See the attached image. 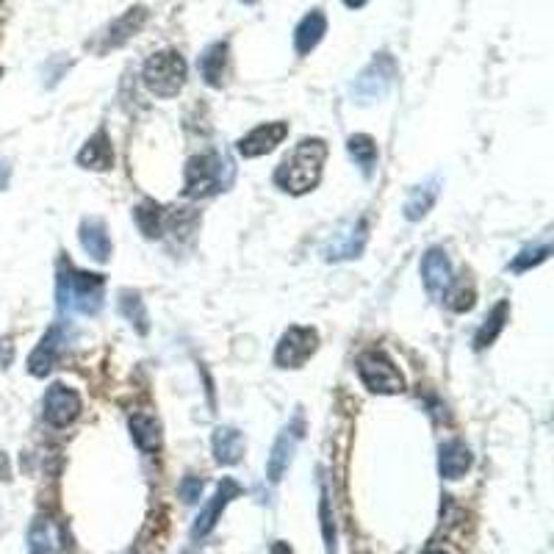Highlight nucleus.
I'll list each match as a JSON object with an SVG mask.
<instances>
[{
    "label": "nucleus",
    "instance_id": "obj_20",
    "mask_svg": "<svg viewBox=\"0 0 554 554\" xmlns=\"http://www.w3.org/2000/svg\"><path fill=\"white\" fill-rule=\"evenodd\" d=\"M471 463H474V458H471V449L463 441H446L444 446H441V458H438V471H441V477L444 480H460L466 471L471 469Z\"/></svg>",
    "mask_w": 554,
    "mask_h": 554
},
{
    "label": "nucleus",
    "instance_id": "obj_19",
    "mask_svg": "<svg viewBox=\"0 0 554 554\" xmlns=\"http://www.w3.org/2000/svg\"><path fill=\"white\" fill-rule=\"evenodd\" d=\"M327 34V17L319 9L308 12L302 17L297 28H294V50L297 56H308L311 50H316V45L325 39Z\"/></svg>",
    "mask_w": 554,
    "mask_h": 554
},
{
    "label": "nucleus",
    "instance_id": "obj_34",
    "mask_svg": "<svg viewBox=\"0 0 554 554\" xmlns=\"http://www.w3.org/2000/svg\"><path fill=\"white\" fill-rule=\"evenodd\" d=\"M269 554H291V546H289V543L277 541L275 546H272V552H269Z\"/></svg>",
    "mask_w": 554,
    "mask_h": 554
},
{
    "label": "nucleus",
    "instance_id": "obj_8",
    "mask_svg": "<svg viewBox=\"0 0 554 554\" xmlns=\"http://www.w3.org/2000/svg\"><path fill=\"white\" fill-rule=\"evenodd\" d=\"M366 239H369V228H366V219H347L341 222L333 236L327 239L325 250V261H352L363 253L366 247Z\"/></svg>",
    "mask_w": 554,
    "mask_h": 554
},
{
    "label": "nucleus",
    "instance_id": "obj_9",
    "mask_svg": "<svg viewBox=\"0 0 554 554\" xmlns=\"http://www.w3.org/2000/svg\"><path fill=\"white\" fill-rule=\"evenodd\" d=\"M42 416L56 430L70 427L81 416V397H78V391L64 386V383H53L45 391V399H42Z\"/></svg>",
    "mask_w": 554,
    "mask_h": 554
},
{
    "label": "nucleus",
    "instance_id": "obj_11",
    "mask_svg": "<svg viewBox=\"0 0 554 554\" xmlns=\"http://www.w3.org/2000/svg\"><path fill=\"white\" fill-rule=\"evenodd\" d=\"M239 496H241V485L233 480V477H225V480L219 482L217 491H214V496H211V502L203 507V513H200L197 521H194V527H192L194 541L208 538V535L214 532V527H217L219 516L225 513V507H228L233 499H239Z\"/></svg>",
    "mask_w": 554,
    "mask_h": 554
},
{
    "label": "nucleus",
    "instance_id": "obj_33",
    "mask_svg": "<svg viewBox=\"0 0 554 554\" xmlns=\"http://www.w3.org/2000/svg\"><path fill=\"white\" fill-rule=\"evenodd\" d=\"M9 178H12V167H9V161L0 158V192L9 186Z\"/></svg>",
    "mask_w": 554,
    "mask_h": 554
},
{
    "label": "nucleus",
    "instance_id": "obj_1",
    "mask_svg": "<svg viewBox=\"0 0 554 554\" xmlns=\"http://www.w3.org/2000/svg\"><path fill=\"white\" fill-rule=\"evenodd\" d=\"M103 297H106V277L75 269L70 261H61L59 277H56V302L61 314H100Z\"/></svg>",
    "mask_w": 554,
    "mask_h": 554
},
{
    "label": "nucleus",
    "instance_id": "obj_23",
    "mask_svg": "<svg viewBox=\"0 0 554 554\" xmlns=\"http://www.w3.org/2000/svg\"><path fill=\"white\" fill-rule=\"evenodd\" d=\"M211 444L219 466H236L244 458V435L236 427H217Z\"/></svg>",
    "mask_w": 554,
    "mask_h": 554
},
{
    "label": "nucleus",
    "instance_id": "obj_15",
    "mask_svg": "<svg viewBox=\"0 0 554 554\" xmlns=\"http://www.w3.org/2000/svg\"><path fill=\"white\" fill-rule=\"evenodd\" d=\"M61 347H64V330L59 325H53L34 347V352L28 355V372L34 377H45V374L53 372L56 363H59Z\"/></svg>",
    "mask_w": 554,
    "mask_h": 554
},
{
    "label": "nucleus",
    "instance_id": "obj_28",
    "mask_svg": "<svg viewBox=\"0 0 554 554\" xmlns=\"http://www.w3.org/2000/svg\"><path fill=\"white\" fill-rule=\"evenodd\" d=\"M347 150H350L352 161L369 178L374 167H377V142H374L372 136H366V133H355V136H350V142H347Z\"/></svg>",
    "mask_w": 554,
    "mask_h": 554
},
{
    "label": "nucleus",
    "instance_id": "obj_26",
    "mask_svg": "<svg viewBox=\"0 0 554 554\" xmlns=\"http://www.w3.org/2000/svg\"><path fill=\"white\" fill-rule=\"evenodd\" d=\"M507 319H510V302L507 300L496 302L494 311L485 316V322H482L480 330H477V336H474V350H485V347H491L496 338H499V333L505 330Z\"/></svg>",
    "mask_w": 554,
    "mask_h": 554
},
{
    "label": "nucleus",
    "instance_id": "obj_24",
    "mask_svg": "<svg viewBox=\"0 0 554 554\" xmlns=\"http://www.w3.org/2000/svg\"><path fill=\"white\" fill-rule=\"evenodd\" d=\"M131 438L133 444L139 446V452H145V455H153L161 449V424L150 416V413H136L131 416Z\"/></svg>",
    "mask_w": 554,
    "mask_h": 554
},
{
    "label": "nucleus",
    "instance_id": "obj_10",
    "mask_svg": "<svg viewBox=\"0 0 554 554\" xmlns=\"http://www.w3.org/2000/svg\"><path fill=\"white\" fill-rule=\"evenodd\" d=\"M302 435H305V422H302V416L297 413L294 422L286 424L283 433L277 435L275 446H272V452H269V460H266V477H269V482L283 480V474L289 471L291 458H294V452H297V444L302 441Z\"/></svg>",
    "mask_w": 554,
    "mask_h": 554
},
{
    "label": "nucleus",
    "instance_id": "obj_18",
    "mask_svg": "<svg viewBox=\"0 0 554 554\" xmlns=\"http://www.w3.org/2000/svg\"><path fill=\"white\" fill-rule=\"evenodd\" d=\"M81 247L86 253L95 258L97 264H106L111 258V239L109 230H106V222L100 217H86L81 222Z\"/></svg>",
    "mask_w": 554,
    "mask_h": 554
},
{
    "label": "nucleus",
    "instance_id": "obj_32",
    "mask_svg": "<svg viewBox=\"0 0 554 554\" xmlns=\"http://www.w3.org/2000/svg\"><path fill=\"white\" fill-rule=\"evenodd\" d=\"M203 488H205V482L200 480V477L189 474V477H183L181 485H178V494H181V499L186 502V505H194V502H200Z\"/></svg>",
    "mask_w": 554,
    "mask_h": 554
},
{
    "label": "nucleus",
    "instance_id": "obj_6",
    "mask_svg": "<svg viewBox=\"0 0 554 554\" xmlns=\"http://www.w3.org/2000/svg\"><path fill=\"white\" fill-rule=\"evenodd\" d=\"M358 374H361V383L372 394H402L405 391V377L397 369V363L388 358L383 350H369L358 358Z\"/></svg>",
    "mask_w": 554,
    "mask_h": 554
},
{
    "label": "nucleus",
    "instance_id": "obj_27",
    "mask_svg": "<svg viewBox=\"0 0 554 554\" xmlns=\"http://www.w3.org/2000/svg\"><path fill=\"white\" fill-rule=\"evenodd\" d=\"M120 314L136 327V333H139V336H147V333H150V316H147L145 300H142L136 291L131 289L120 291Z\"/></svg>",
    "mask_w": 554,
    "mask_h": 554
},
{
    "label": "nucleus",
    "instance_id": "obj_5",
    "mask_svg": "<svg viewBox=\"0 0 554 554\" xmlns=\"http://www.w3.org/2000/svg\"><path fill=\"white\" fill-rule=\"evenodd\" d=\"M397 81V61L391 53H377L366 67H363L358 78L352 81V97L369 106V103H377L391 92V86Z\"/></svg>",
    "mask_w": 554,
    "mask_h": 554
},
{
    "label": "nucleus",
    "instance_id": "obj_25",
    "mask_svg": "<svg viewBox=\"0 0 554 554\" xmlns=\"http://www.w3.org/2000/svg\"><path fill=\"white\" fill-rule=\"evenodd\" d=\"M133 219H136L139 230L145 233V239H161L169 225V214L161 205L153 203V200H145V203L139 205L133 211Z\"/></svg>",
    "mask_w": 554,
    "mask_h": 554
},
{
    "label": "nucleus",
    "instance_id": "obj_22",
    "mask_svg": "<svg viewBox=\"0 0 554 554\" xmlns=\"http://www.w3.org/2000/svg\"><path fill=\"white\" fill-rule=\"evenodd\" d=\"M438 192H441V181L438 178H430V181L413 186L405 200V219L410 222H419L422 217H427L433 211L435 200H438Z\"/></svg>",
    "mask_w": 554,
    "mask_h": 554
},
{
    "label": "nucleus",
    "instance_id": "obj_13",
    "mask_svg": "<svg viewBox=\"0 0 554 554\" xmlns=\"http://www.w3.org/2000/svg\"><path fill=\"white\" fill-rule=\"evenodd\" d=\"M422 280L424 289L433 300H444V294L452 286V264H449V255L441 247H433V250L424 253Z\"/></svg>",
    "mask_w": 554,
    "mask_h": 554
},
{
    "label": "nucleus",
    "instance_id": "obj_2",
    "mask_svg": "<svg viewBox=\"0 0 554 554\" xmlns=\"http://www.w3.org/2000/svg\"><path fill=\"white\" fill-rule=\"evenodd\" d=\"M327 153L330 150H327L325 139H302L275 169V186L289 194L314 192L322 181Z\"/></svg>",
    "mask_w": 554,
    "mask_h": 554
},
{
    "label": "nucleus",
    "instance_id": "obj_31",
    "mask_svg": "<svg viewBox=\"0 0 554 554\" xmlns=\"http://www.w3.org/2000/svg\"><path fill=\"white\" fill-rule=\"evenodd\" d=\"M319 516H322V535H325L327 554H336V527H333V516H330V496L322 485V502H319Z\"/></svg>",
    "mask_w": 554,
    "mask_h": 554
},
{
    "label": "nucleus",
    "instance_id": "obj_12",
    "mask_svg": "<svg viewBox=\"0 0 554 554\" xmlns=\"http://www.w3.org/2000/svg\"><path fill=\"white\" fill-rule=\"evenodd\" d=\"M286 136H289V122H264V125L253 128L247 136H241L239 142H236V150L244 158L266 156L277 145H283Z\"/></svg>",
    "mask_w": 554,
    "mask_h": 554
},
{
    "label": "nucleus",
    "instance_id": "obj_35",
    "mask_svg": "<svg viewBox=\"0 0 554 554\" xmlns=\"http://www.w3.org/2000/svg\"><path fill=\"white\" fill-rule=\"evenodd\" d=\"M366 3H369V0H344V6H347V9H363Z\"/></svg>",
    "mask_w": 554,
    "mask_h": 554
},
{
    "label": "nucleus",
    "instance_id": "obj_16",
    "mask_svg": "<svg viewBox=\"0 0 554 554\" xmlns=\"http://www.w3.org/2000/svg\"><path fill=\"white\" fill-rule=\"evenodd\" d=\"M228 61H230V48L228 42H214L200 53L197 59V70L203 75V81L214 89H222L225 86V78H228Z\"/></svg>",
    "mask_w": 554,
    "mask_h": 554
},
{
    "label": "nucleus",
    "instance_id": "obj_29",
    "mask_svg": "<svg viewBox=\"0 0 554 554\" xmlns=\"http://www.w3.org/2000/svg\"><path fill=\"white\" fill-rule=\"evenodd\" d=\"M446 305L452 308V311H458V314H466L474 308V302H477V291L474 286H466V280H452V286L444 294Z\"/></svg>",
    "mask_w": 554,
    "mask_h": 554
},
{
    "label": "nucleus",
    "instance_id": "obj_17",
    "mask_svg": "<svg viewBox=\"0 0 554 554\" xmlns=\"http://www.w3.org/2000/svg\"><path fill=\"white\" fill-rule=\"evenodd\" d=\"M28 543H31L34 554H61V549L67 546L64 543V527L53 518H37L31 524V532H28Z\"/></svg>",
    "mask_w": 554,
    "mask_h": 554
},
{
    "label": "nucleus",
    "instance_id": "obj_37",
    "mask_svg": "<svg viewBox=\"0 0 554 554\" xmlns=\"http://www.w3.org/2000/svg\"><path fill=\"white\" fill-rule=\"evenodd\" d=\"M427 554H446V552H441V549H433V552H427Z\"/></svg>",
    "mask_w": 554,
    "mask_h": 554
},
{
    "label": "nucleus",
    "instance_id": "obj_3",
    "mask_svg": "<svg viewBox=\"0 0 554 554\" xmlns=\"http://www.w3.org/2000/svg\"><path fill=\"white\" fill-rule=\"evenodd\" d=\"M233 183V164L222 153H203L189 158L183 172L186 197H214Z\"/></svg>",
    "mask_w": 554,
    "mask_h": 554
},
{
    "label": "nucleus",
    "instance_id": "obj_21",
    "mask_svg": "<svg viewBox=\"0 0 554 554\" xmlns=\"http://www.w3.org/2000/svg\"><path fill=\"white\" fill-rule=\"evenodd\" d=\"M78 164L84 169H95V172H106L114 164V150H111V139L109 133L100 131L81 147V153H78Z\"/></svg>",
    "mask_w": 554,
    "mask_h": 554
},
{
    "label": "nucleus",
    "instance_id": "obj_7",
    "mask_svg": "<svg viewBox=\"0 0 554 554\" xmlns=\"http://www.w3.org/2000/svg\"><path fill=\"white\" fill-rule=\"evenodd\" d=\"M316 347H319V333L314 327H289L275 350V366L280 369H302L305 363L314 358Z\"/></svg>",
    "mask_w": 554,
    "mask_h": 554
},
{
    "label": "nucleus",
    "instance_id": "obj_4",
    "mask_svg": "<svg viewBox=\"0 0 554 554\" xmlns=\"http://www.w3.org/2000/svg\"><path fill=\"white\" fill-rule=\"evenodd\" d=\"M142 81L156 97H175L186 84V61L178 50H161L145 61Z\"/></svg>",
    "mask_w": 554,
    "mask_h": 554
},
{
    "label": "nucleus",
    "instance_id": "obj_36",
    "mask_svg": "<svg viewBox=\"0 0 554 554\" xmlns=\"http://www.w3.org/2000/svg\"><path fill=\"white\" fill-rule=\"evenodd\" d=\"M241 3H247V6H253V3H258V0H241Z\"/></svg>",
    "mask_w": 554,
    "mask_h": 554
},
{
    "label": "nucleus",
    "instance_id": "obj_30",
    "mask_svg": "<svg viewBox=\"0 0 554 554\" xmlns=\"http://www.w3.org/2000/svg\"><path fill=\"white\" fill-rule=\"evenodd\" d=\"M549 255H552V241L546 239L543 244H532V247H527V250H521V255H518L513 264H510V269H513V272H527V269H532V266L543 264Z\"/></svg>",
    "mask_w": 554,
    "mask_h": 554
},
{
    "label": "nucleus",
    "instance_id": "obj_14",
    "mask_svg": "<svg viewBox=\"0 0 554 554\" xmlns=\"http://www.w3.org/2000/svg\"><path fill=\"white\" fill-rule=\"evenodd\" d=\"M147 20V9L145 6H133L128 12L117 17L114 23L106 28V34H103V42L97 45V53H106V50L122 48L125 42L131 37H136L139 31H142V25Z\"/></svg>",
    "mask_w": 554,
    "mask_h": 554
}]
</instances>
